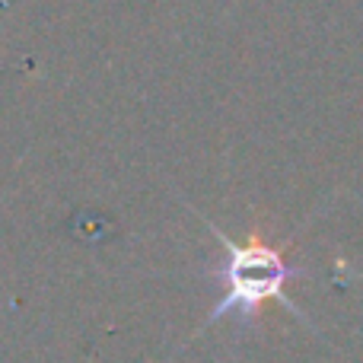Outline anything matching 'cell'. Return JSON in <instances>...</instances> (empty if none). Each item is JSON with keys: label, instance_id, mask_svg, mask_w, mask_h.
I'll return each instance as SVG.
<instances>
[{"label": "cell", "instance_id": "cell-1", "mask_svg": "<svg viewBox=\"0 0 363 363\" xmlns=\"http://www.w3.org/2000/svg\"><path fill=\"white\" fill-rule=\"evenodd\" d=\"M207 230L223 242V264L217 268V281H220L223 296H220V303L213 306V313L207 315V325L226 319V315L252 322L264 303H281L296 319L306 322V315L294 306V300H290L287 290H284L294 277H303V271L287 264L281 249L264 245L262 239L233 242V239L226 236V233H220L213 223H207Z\"/></svg>", "mask_w": 363, "mask_h": 363}]
</instances>
